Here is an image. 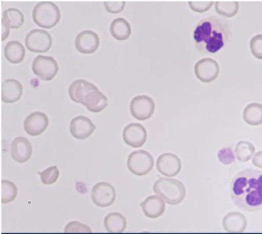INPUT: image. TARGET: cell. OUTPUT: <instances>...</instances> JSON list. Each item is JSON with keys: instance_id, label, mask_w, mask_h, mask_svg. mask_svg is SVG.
<instances>
[{"instance_id": "15", "label": "cell", "mask_w": 262, "mask_h": 234, "mask_svg": "<svg viewBox=\"0 0 262 234\" xmlns=\"http://www.w3.org/2000/svg\"><path fill=\"white\" fill-rule=\"evenodd\" d=\"M99 44L100 39L97 33L89 30L79 32L75 41L77 50L83 54L95 53Z\"/></svg>"}, {"instance_id": "25", "label": "cell", "mask_w": 262, "mask_h": 234, "mask_svg": "<svg viewBox=\"0 0 262 234\" xmlns=\"http://www.w3.org/2000/svg\"><path fill=\"white\" fill-rule=\"evenodd\" d=\"M243 119L250 126H259L262 124V104L251 103L243 111Z\"/></svg>"}, {"instance_id": "19", "label": "cell", "mask_w": 262, "mask_h": 234, "mask_svg": "<svg viewBox=\"0 0 262 234\" xmlns=\"http://www.w3.org/2000/svg\"><path fill=\"white\" fill-rule=\"evenodd\" d=\"M142 210L147 217L157 219L164 214L165 210V201L158 195H151L140 203Z\"/></svg>"}, {"instance_id": "14", "label": "cell", "mask_w": 262, "mask_h": 234, "mask_svg": "<svg viewBox=\"0 0 262 234\" xmlns=\"http://www.w3.org/2000/svg\"><path fill=\"white\" fill-rule=\"evenodd\" d=\"M49 118L43 112H32L28 115L24 122L26 132L32 136H37L48 128Z\"/></svg>"}, {"instance_id": "31", "label": "cell", "mask_w": 262, "mask_h": 234, "mask_svg": "<svg viewBox=\"0 0 262 234\" xmlns=\"http://www.w3.org/2000/svg\"><path fill=\"white\" fill-rule=\"evenodd\" d=\"M220 162L224 165H229L235 162V155L231 147H225L220 150L217 153Z\"/></svg>"}, {"instance_id": "8", "label": "cell", "mask_w": 262, "mask_h": 234, "mask_svg": "<svg viewBox=\"0 0 262 234\" xmlns=\"http://www.w3.org/2000/svg\"><path fill=\"white\" fill-rule=\"evenodd\" d=\"M57 61L53 57L38 55L32 63V72L43 81H51L58 72Z\"/></svg>"}, {"instance_id": "29", "label": "cell", "mask_w": 262, "mask_h": 234, "mask_svg": "<svg viewBox=\"0 0 262 234\" xmlns=\"http://www.w3.org/2000/svg\"><path fill=\"white\" fill-rule=\"evenodd\" d=\"M42 183L53 184L57 182L59 177L60 172L57 166H51L43 172H38Z\"/></svg>"}, {"instance_id": "26", "label": "cell", "mask_w": 262, "mask_h": 234, "mask_svg": "<svg viewBox=\"0 0 262 234\" xmlns=\"http://www.w3.org/2000/svg\"><path fill=\"white\" fill-rule=\"evenodd\" d=\"M255 147L251 143L242 141L238 143L235 147V156L240 161L247 162L253 157L255 154Z\"/></svg>"}, {"instance_id": "30", "label": "cell", "mask_w": 262, "mask_h": 234, "mask_svg": "<svg viewBox=\"0 0 262 234\" xmlns=\"http://www.w3.org/2000/svg\"><path fill=\"white\" fill-rule=\"evenodd\" d=\"M90 226L78 221H72L67 224L64 228L65 233H92Z\"/></svg>"}, {"instance_id": "5", "label": "cell", "mask_w": 262, "mask_h": 234, "mask_svg": "<svg viewBox=\"0 0 262 234\" xmlns=\"http://www.w3.org/2000/svg\"><path fill=\"white\" fill-rule=\"evenodd\" d=\"M61 17L59 8L51 2H41L33 9L34 22L43 29H51L58 24Z\"/></svg>"}, {"instance_id": "28", "label": "cell", "mask_w": 262, "mask_h": 234, "mask_svg": "<svg viewBox=\"0 0 262 234\" xmlns=\"http://www.w3.org/2000/svg\"><path fill=\"white\" fill-rule=\"evenodd\" d=\"M18 194L17 187L8 180L2 181V202L9 203L15 200Z\"/></svg>"}, {"instance_id": "35", "label": "cell", "mask_w": 262, "mask_h": 234, "mask_svg": "<svg viewBox=\"0 0 262 234\" xmlns=\"http://www.w3.org/2000/svg\"><path fill=\"white\" fill-rule=\"evenodd\" d=\"M252 161L255 167L262 169V151L254 154Z\"/></svg>"}, {"instance_id": "23", "label": "cell", "mask_w": 262, "mask_h": 234, "mask_svg": "<svg viewBox=\"0 0 262 234\" xmlns=\"http://www.w3.org/2000/svg\"><path fill=\"white\" fill-rule=\"evenodd\" d=\"M25 22V16L19 9L9 8L5 11L2 16V25L9 30L18 29Z\"/></svg>"}, {"instance_id": "32", "label": "cell", "mask_w": 262, "mask_h": 234, "mask_svg": "<svg viewBox=\"0 0 262 234\" xmlns=\"http://www.w3.org/2000/svg\"><path fill=\"white\" fill-rule=\"evenodd\" d=\"M250 49L254 57L262 60V34L252 37L250 42Z\"/></svg>"}, {"instance_id": "20", "label": "cell", "mask_w": 262, "mask_h": 234, "mask_svg": "<svg viewBox=\"0 0 262 234\" xmlns=\"http://www.w3.org/2000/svg\"><path fill=\"white\" fill-rule=\"evenodd\" d=\"M224 230L229 233H242L247 226V220L239 212H230L225 215L222 221Z\"/></svg>"}, {"instance_id": "12", "label": "cell", "mask_w": 262, "mask_h": 234, "mask_svg": "<svg viewBox=\"0 0 262 234\" xmlns=\"http://www.w3.org/2000/svg\"><path fill=\"white\" fill-rule=\"evenodd\" d=\"M147 137L146 128L139 123H130L126 126L123 132V138L125 144L134 148L144 146Z\"/></svg>"}, {"instance_id": "1", "label": "cell", "mask_w": 262, "mask_h": 234, "mask_svg": "<svg viewBox=\"0 0 262 234\" xmlns=\"http://www.w3.org/2000/svg\"><path fill=\"white\" fill-rule=\"evenodd\" d=\"M231 196L241 209L258 212L262 209V172L245 169L234 177L231 183Z\"/></svg>"}, {"instance_id": "11", "label": "cell", "mask_w": 262, "mask_h": 234, "mask_svg": "<svg viewBox=\"0 0 262 234\" xmlns=\"http://www.w3.org/2000/svg\"><path fill=\"white\" fill-rule=\"evenodd\" d=\"M194 71L199 80L203 83H210L219 76L220 66L216 60L205 58L196 63Z\"/></svg>"}, {"instance_id": "24", "label": "cell", "mask_w": 262, "mask_h": 234, "mask_svg": "<svg viewBox=\"0 0 262 234\" xmlns=\"http://www.w3.org/2000/svg\"><path fill=\"white\" fill-rule=\"evenodd\" d=\"M110 30L112 36L119 41L128 39L132 32L129 23L123 18H117L112 21Z\"/></svg>"}, {"instance_id": "4", "label": "cell", "mask_w": 262, "mask_h": 234, "mask_svg": "<svg viewBox=\"0 0 262 234\" xmlns=\"http://www.w3.org/2000/svg\"><path fill=\"white\" fill-rule=\"evenodd\" d=\"M154 193L169 205H178L183 202L186 189L181 181L170 178L161 177L153 186Z\"/></svg>"}, {"instance_id": "33", "label": "cell", "mask_w": 262, "mask_h": 234, "mask_svg": "<svg viewBox=\"0 0 262 234\" xmlns=\"http://www.w3.org/2000/svg\"><path fill=\"white\" fill-rule=\"evenodd\" d=\"M189 6L196 13H205L209 11L212 6L213 1H189Z\"/></svg>"}, {"instance_id": "34", "label": "cell", "mask_w": 262, "mask_h": 234, "mask_svg": "<svg viewBox=\"0 0 262 234\" xmlns=\"http://www.w3.org/2000/svg\"><path fill=\"white\" fill-rule=\"evenodd\" d=\"M105 9L107 12L116 14L121 12L125 6V1H116V0H108L104 2Z\"/></svg>"}, {"instance_id": "22", "label": "cell", "mask_w": 262, "mask_h": 234, "mask_svg": "<svg viewBox=\"0 0 262 234\" xmlns=\"http://www.w3.org/2000/svg\"><path fill=\"white\" fill-rule=\"evenodd\" d=\"M5 57L9 62L18 64L24 60L26 54L25 46L20 42L9 41L4 49Z\"/></svg>"}, {"instance_id": "7", "label": "cell", "mask_w": 262, "mask_h": 234, "mask_svg": "<svg viewBox=\"0 0 262 234\" xmlns=\"http://www.w3.org/2000/svg\"><path fill=\"white\" fill-rule=\"evenodd\" d=\"M53 39L48 31L34 29L27 35L25 44L29 51L34 53H44L52 46Z\"/></svg>"}, {"instance_id": "21", "label": "cell", "mask_w": 262, "mask_h": 234, "mask_svg": "<svg viewBox=\"0 0 262 234\" xmlns=\"http://www.w3.org/2000/svg\"><path fill=\"white\" fill-rule=\"evenodd\" d=\"M105 228L109 233H122L127 228V222L125 217L119 213H111L105 217Z\"/></svg>"}, {"instance_id": "13", "label": "cell", "mask_w": 262, "mask_h": 234, "mask_svg": "<svg viewBox=\"0 0 262 234\" xmlns=\"http://www.w3.org/2000/svg\"><path fill=\"white\" fill-rule=\"evenodd\" d=\"M157 169L165 177H174L182 169V161L176 154L170 153L161 154L157 160Z\"/></svg>"}, {"instance_id": "16", "label": "cell", "mask_w": 262, "mask_h": 234, "mask_svg": "<svg viewBox=\"0 0 262 234\" xmlns=\"http://www.w3.org/2000/svg\"><path fill=\"white\" fill-rule=\"evenodd\" d=\"M96 129V126L88 117L78 116L72 119L70 130L71 134L78 139H86Z\"/></svg>"}, {"instance_id": "3", "label": "cell", "mask_w": 262, "mask_h": 234, "mask_svg": "<svg viewBox=\"0 0 262 234\" xmlns=\"http://www.w3.org/2000/svg\"><path fill=\"white\" fill-rule=\"evenodd\" d=\"M69 93L72 100L84 105L93 113H99L107 105L106 96L94 84L84 79H78L72 83Z\"/></svg>"}, {"instance_id": "9", "label": "cell", "mask_w": 262, "mask_h": 234, "mask_svg": "<svg viewBox=\"0 0 262 234\" xmlns=\"http://www.w3.org/2000/svg\"><path fill=\"white\" fill-rule=\"evenodd\" d=\"M155 109V102L147 95L137 96L133 98L130 104L131 114L139 121H146L150 118Z\"/></svg>"}, {"instance_id": "17", "label": "cell", "mask_w": 262, "mask_h": 234, "mask_svg": "<svg viewBox=\"0 0 262 234\" xmlns=\"http://www.w3.org/2000/svg\"><path fill=\"white\" fill-rule=\"evenodd\" d=\"M11 154L16 162H27L31 158L32 154L31 143L24 137H16L11 143Z\"/></svg>"}, {"instance_id": "27", "label": "cell", "mask_w": 262, "mask_h": 234, "mask_svg": "<svg viewBox=\"0 0 262 234\" xmlns=\"http://www.w3.org/2000/svg\"><path fill=\"white\" fill-rule=\"evenodd\" d=\"M239 4L237 1H217L215 4V10L222 16L230 18L238 13Z\"/></svg>"}, {"instance_id": "2", "label": "cell", "mask_w": 262, "mask_h": 234, "mask_svg": "<svg viewBox=\"0 0 262 234\" xmlns=\"http://www.w3.org/2000/svg\"><path fill=\"white\" fill-rule=\"evenodd\" d=\"M228 21L217 16L201 20L193 32L196 48L201 53L214 54L224 48L230 37Z\"/></svg>"}, {"instance_id": "18", "label": "cell", "mask_w": 262, "mask_h": 234, "mask_svg": "<svg viewBox=\"0 0 262 234\" xmlns=\"http://www.w3.org/2000/svg\"><path fill=\"white\" fill-rule=\"evenodd\" d=\"M23 93L22 84L15 79H6L2 85V100L11 104L20 100Z\"/></svg>"}, {"instance_id": "6", "label": "cell", "mask_w": 262, "mask_h": 234, "mask_svg": "<svg viewBox=\"0 0 262 234\" xmlns=\"http://www.w3.org/2000/svg\"><path fill=\"white\" fill-rule=\"evenodd\" d=\"M154 166L153 156L144 150L133 152L127 159L128 169L137 176L147 175L153 169Z\"/></svg>"}, {"instance_id": "10", "label": "cell", "mask_w": 262, "mask_h": 234, "mask_svg": "<svg viewBox=\"0 0 262 234\" xmlns=\"http://www.w3.org/2000/svg\"><path fill=\"white\" fill-rule=\"evenodd\" d=\"M91 198L98 207H109L116 200V192L114 187L108 182H100L93 187Z\"/></svg>"}]
</instances>
